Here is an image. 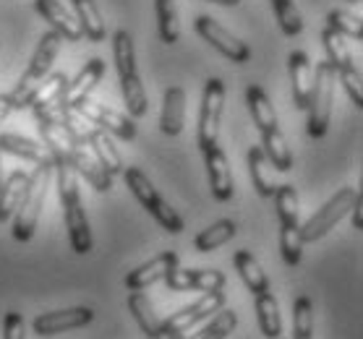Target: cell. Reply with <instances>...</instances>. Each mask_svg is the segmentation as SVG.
I'll return each mask as SVG.
<instances>
[{
	"instance_id": "17",
	"label": "cell",
	"mask_w": 363,
	"mask_h": 339,
	"mask_svg": "<svg viewBox=\"0 0 363 339\" xmlns=\"http://www.w3.org/2000/svg\"><path fill=\"white\" fill-rule=\"evenodd\" d=\"M288 66H290V81H293V105L298 110H306L308 108V100H311V89H314V68H311V60H308L306 52L296 50L288 55Z\"/></svg>"
},
{
	"instance_id": "1",
	"label": "cell",
	"mask_w": 363,
	"mask_h": 339,
	"mask_svg": "<svg viewBox=\"0 0 363 339\" xmlns=\"http://www.w3.org/2000/svg\"><path fill=\"white\" fill-rule=\"evenodd\" d=\"M58 173V196L63 204V219H66L68 240L79 256H86L91 251V230L89 219L84 212V204L79 199V183H76V170L68 162L55 165Z\"/></svg>"
},
{
	"instance_id": "40",
	"label": "cell",
	"mask_w": 363,
	"mask_h": 339,
	"mask_svg": "<svg viewBox=\"0 0 363 339\" xmlns=\"http://www.w3.org/2000/svg\"><path fill=\"white\" fill-rule=\"evenodd\" d=\"M280 251L282 258L288 266L301 264V256H303V238H301V224H293V227H285L282 224L280 232Z\"/></svg>"
},
{
	"instance_id": "20",
	"label": "cell",
	"mask_w": 363,
	"mask_h": 339,
	"mask_svg": "<svg viewBox=\"0 0 363 339\" xmlns=\"http://www.w3.org/2000/svg\"><path fill=\"white\" fill-rule=\"evenodd\" d=\"M186 123V91L181 86H170L162 97V115H160V131L165 136H178Z\"/></svg>"
},
{
	"instance_id": "15",
	"label": "cell",
	"mask_w": 363,
	"mask_h": 339,
	"mask_svg": "<svg viewBox=\"0 0 363 339\" xmlns=\"http://www.w3.org/2000/svg\"><path fill=\"white\" fill-rule=\"evenodd\" d=\"M175 266H178V256H175L173 251H165V253H160V256H155L152 261L136 266L133 272L125 274V287L147 289V287H152V285H157V282L165 280Z\"/></svg>"
},
{
	"instance_id": "23",
	"label": "cell",
	"mask_w": 363,
	"mask_h": 339,
	"mask_svg": "<svg viewBox=\"0 0 363 339\" xmlns=\"http://www.w3.org/2000/svg\"><path fill=\"white\" fill-rule=\"evenodd\" d=\"M246 105H248V113H251V120L256 123V128L264 133V131H274L277 128V113H274V105L269 100V94H267L262 86H256L251 84L246 89Z\"/></svg>"
},
{
	"instance_id": "18",
	"label": "cell",
	"mask_w": 363,
	"mask_h": 339,
	"mask_svg": "<svg viewBox=\"0 0 363 339\" xmlns=\"http://www.w3.org/2000/svg\"><path fill=\"white\" fill-rule=\"evenodd\" d=\"M34 8L45 21L52 24V32H58L63 42H79L84 37L79 21L60 6L58 0H34Z\"/></svg>"
},
{
	"instance_id": "38",
	"label": "cell",
	"mask_w": 363,
	"mask_h": 339,
	"mask_svg": "<svg viewBox=\"0 0 363 339\" xmlns=\"http://www.w3.org/2000/svg\"><path fill=\"white\" fill-rule=\"evenodd\" d=\"M157 26H160V40L165 45H175L178 42V13H175L173 0H157Z\"/></svg>"
},
{
	"instance_id": "34",
	"label": "cell",
	"mask_w": 363,
	"mask_h": 339,
	"mask_svg": "<svg viewBox=\"0 0 363 339\" xmlns=\"http://www.w3.org/2000/svg\"><path fill=\"white\" fill-rule=\"evenodd\" d=\"M235 326H238L235 311H233V308H220L215 318L206 323L204 329H199L196 334H191V339H225Z\"/></svg>"
},
{
	"instance_id": "24",
	"label": "cell",
	"mask_w": 363,
	"mask_h": 339,
	"mask_svg": "<svg viewBox=\"0 0 363 339\" xmlns=\"http://www.w3.org/2000/svg\"><path fill=\"white\" fill-rule=\"evenodd\" d=\"M26 188H29V175L21 173V170L11 173L3 180V185H0V222H9L11 217L16 214Z\"/></svg>"
},
{
	"instance_id": "4",
	"label": "cell",
	"mask_w": 363,
	"mask_h": 339,
	"mask_svg": "<svg viewBox=\"0 0 363 339\" xmlns=\"http://www.w3.org/2000/svg\"><path fill=\"white\" fill-rule=\"evenodd\" d=\"M52 167L55 165H37V170L29 175V188H26L24 199H21L16 214H13V238L18 243L32 240L34 230H37L42 207H45V199H48V185H50Z\"/></svg>"
},
{
	"instance_id": "19",
	"label": "cell",
	"mask_w": 363,
	"mask_h": 339,
	"mask_svg": "<svg viewBox=\"0 0 363 339\" xmlns=\"http://www.w3.org/2000/svg\"><path fill=\"white\" fill-rule=\"evenodd\" d=\"M68 165L74 167L79 175H84V178L91 183V188H97L99 193H108V190L113 188V178L102 170V165H99L97 157L91 154V149H86V144H74Z\"/></svg>"
},
{
	"instance_id": "45",
	"label": "cell",
	"mask_w": 363,
	"mask_h": 339,
	"mask_svg": "<svg viewBox=\"0 0 363 339\" xmlns=\"http://www.w3.org/2000/svg\"><path fill=\"white\" fill-rule=\"evenodd\" d=\"M9 113H13L9 105V94H0V123L9 117Z\"/></svg>"
},
{
	"instance_id": "33",
	"label": "cell",
	"mask_w": 363,
	"mask_h": 339,
	"mask_svg": "<svg viewBox=\"0 0 363 339\" xmlns=\"http://www.w3.org/2000/svg\"><path fill=\"white\" fill-rule=\"evenodd\" d=\"M66 84H68V76L63 74V71H58V74H48V79L40 84V89H37V94H34V100L29 108L37 113V110H42V108L55 105V102L60 100L63 89H66Z\"/></svg>"
},
{
	"instance_id": "48",
	"label": "cell",
	"mask_w": 363,
	"mask_h": 339,
	"mask_svg": "<svg viewBox=\"0 0 363 339\" xmlns=\"http://www.w3.org/2000/svg\"><path fill=\"white\" fill-rule=\"evenodd\" d=\"M3 154V151H0ZM0 185H3V159H0Z\"/></svg>"
},
{
	"instance_id": "35",
	"label": "cell",
	"mask_w": 363,
	"mask_h": 339,
	"mask_svg": "<svg viewBox=\"0 0 363 339\" xmlns=\"http://www.w3.org/2000/svg\"><path fill=\"white\" fill-rule=\"evenodd\" d=\"M274 199V207H277V217H280V222L285 227H293L298 224V193L296 188L285 183V185H277L272 193Z\"/></svg>"
},
{
	"instance_id": "46",
	"label": "cell",
	"mask_w": 363,
	"mask_h": 339,
	"mask_svg": "<svg viewBox=\"0 0 363 339\" xmlns=\"http://www.w3.org/2000/svg\"><path fill=\"white\" fill-rule=\"evenodd\" d=\"M206 3H217V6H228V8H235L240 0H206Z\"/></svg>"
},
{
	"instance_id": "11",
	"label": "cell",
	"mask_w": 363,
	"mask_h": 339,
	"mask_svg": "<svg viewBox=\"0 0 363 339\" xmlns=\"http://www.w3.org/2000/svg\"><path fill=\"white\" fill-rule=\"evenodd\" d=\"M74 110L82 117H86L91 125H97V128H102V131H108V133H116L118 139H123V141L136 139V125H133V120H128L125 115H121L118 110H110V108H105V105H97V102H91L89 97L79 102Z\"/></svg>"
},
{
	"instance_id": "32",
	"label": "cell",
	"mask_w": 363,
	"mask_h": 339,
	"mask_svg": "<svg viewBox=\"0 0 363 339\" xmlns=\"http://www.w3.org/2000/svg\"><path fill=\"white\" fill-rule=\"evenodd\" d=\"M322 42H324V47H327V55H330V63L332 71H335V76L340 74V71H347V68H353V55H350V50H347V45L342 42V34H337L335 29H324L322 34Z\"/></svg>"
},
{
	"instance_id": "14",
	"label": "cell",
	"mask_w": 363,
	"mask_h": 339,
	"mask_svg": "<svg viewBox=\"0 0 363 339\" xmlns=\"http://www.w3.org/2000/svg\"><path fill=\"white\" fill-rule=\"evenodd\" d=\"M167 287L181 292V289H201V292H212V289L225 287V274L220 269H178L165 277Z\"/></svg>"
},
{
	"instance_id": "37",
	"label": "cell",
	"mask_w": 363,
	"mask_h": 339,
	"mask_svg": "<svg viewBox=\"0 0 363 339\" xmlns=\"http://www.w3.org/2000/svg\"><path fill=\"white\" fill-rule=\"evenodd\" d=\"M264 165H267V157H264V151H262V146H251V149H248V175H251V183H254V188L259 196L272 199L274 185L267 180Z\"/></svg>"
},
{
	"instance_id": "44",
	"label": "cell",
	"mask_w": 363,
	"mask_h": 339,
	"mask_svg": "<svg viewBox=\"0 0 363 339\" xmlns=\"http://www.w3.org/2000/svg\"><path fill=\"white\" fill-rule=\"evenodd\" d=\"M350 212H353V227L355 230H363V196H361V190H358V196H355Z\"/></svg>"
},
{
	"instance_id": "16",
	"label": "cell",
	"mask_w": 363,
	"mask_h": 339,
	"mask_svg": "<svg viewBox=\"0 0 363 339\" xmlns=\"http://www.w3.org/2000/svg\"><path fill=\"white\" fill-rule=\"evenodd\" d=\"M204 162H206V175H209L212 196H215L217 201H230L233 193H235V185H233L230 162H228V157H225V151L220 149V146L206 149Z\"/></svg>"
},
{
	"instance_id": "27",
	"label": "cell",
	"mask_w": 363,
	"mask_h": 339,
	"mask_svg": "<svg viewBox=\"0 0 363 339\" xmlns=\"http://www.w3.org/2000/svg\"><path fill=\"white\" fill-rule=\"evenodd\" d=\"M42 141H45V149L50 151V157L55 165L68 162L71 159V149H74L76 141L66 133V128L60 123H40Z\"/></svg>"
},
{
	"instance_id": "9",
	"label": "cell",
	"mask_w": 363,
	"mask_h": 339,
	"mask_svg": "<svg viewBox=\"0 0 363 339\" xmlns=\"http://www.w3.org/2000/svg\"><path fill=\"white\" fill-rule=\"evenodd\" d=\"M225 306V292L223 289H212L204 292L196 303H191L189 308H181L178 314H173L170 318L162 321V334H186L191 326H196L199 321H204L209 314H217Z\"/></svg>"
},
{
	"instance_id": "8",
	"label": "cell",
	"mask_w": 363,
	"mask_h": 339,
	"mask_svg": "<svg viewBox=\"0 0 363 339\" xmlns=\"http://www.w3.org/2000/svg\"><path fill=\"white\" fill-rule=\"evenodd\" d=\"M355 196H358V190L355 188H342L337 190L335 196H332L327 204H324L319 212H316L308 222L301 227V238H303V243H311V240H319L324 238L327 232L335 227V224L342 219V217L350 212V207H353Z\"/></svg>"
},
{
	"instance_id": "10",
	"label": "cell",
	"mask_w": 363,
	"mask_h": 339,
	"mask_svg": "<svg viewBox=\"0 0 363 339\" xmlns=\"http://www.w3.org/2000/svg\"><path fill=\"white\" fill-rule=\"evenodd\" d=\"M196 32L230 63H248L251 60V47H248L246 42L238 40L235 34H230L225 26H220L212 16H199Z\"/></svg>"
},
{
	"instance_id": "36",
	"label": "cell",
	"mask_w": 363,
	"mask_h": 339,
	"mask_svg": "<svg viewBox=\"0 0 363 339\" xmlns=\"http://www.w3.org/2000/svg\"><path fill=\"white\" fill-rule=\"evenodd\" d=\"M314 337V303L301 295L293 303V339Z\"/></svg>"
},
{
	"instance_id": "6",
	"label": "cell",
	"mask_w": 363,
	"mask_h": 339,
	"mask_svg": "<svg viewBox=\"0 0 363 339\" xmlns=\"http://www.w3.org/2000/svg\"><path fill=\"white\" fill-rule=\"evenodd\" d=\"M121 175H123L125 185L131 188V193L136 196V201H139L141 207L147 209L149 214L157 219L160 227H165V230L173 232V235L183 232V219L175 214V209L167 207V201L160 196L157 190H155V185L149 183V178L141 173L139 167H123V173Z\"/></svg>"
},
{
	"instance_id": "5",
	"label": "cell",
	"mask_w": 363,
	"mask_h": 339,
	"mask_svg": "<svg viewBox=\"0 0 363 339\" xmlns=\"http://www.w3.org/2000/svg\"><path fill=\"white\" fill-rule=\"evenodd\" d=\"M332 100H335V71L332 66L316 63L314 68V89H311V100H308V125L306 131L311 139H324L330 131L332 120Z\"/></svg>"
},
{
	"instance_id": "43",
	"label": "cell",
	"mask_w": 363,
	"mask_h": 339,
	"mask_svg": "<svg viewBox=\"0 0 363 339\" xmlns=\"http://www.w3.org/2000/svg\"><path fill=\"white\" fill-rule=\"evenodd\" d=\"M3 339H26L24 337V316L9 311L3 318Z\"/></svg>"
},
{
	"instance_id": "7",
	"label": "cell",
	"mask_w": 363,
	"mask_h": 339,
	"mask_svg": "<svg viewBox=\"0 0 363 339\" xmlns=\"http://www.w3.org/2000/svg\"><path fill=\"white\" fill-rule=\"evenodd\" d=\"M223 108H225L223 79H206L204 97H201V113H199V149L201 151L217 146L220 120H223Z\"/></svg>"
},
{
	"instance_id": "2",
	"label": "cell",
	"mask_w": 363,
	"mask_h": 339,
	"mask_svg": "<svg viewBox=\"0 0 363 339\" xmlns=\"http://www.w3.org/2000/svg\"><path fill=\"white\" fill-rule=\"evenodd\" d=\"M60 45H63V37L58 32H45L42 34L40 45H37V52H34L32 63L26 68L21 79H18L16 89L9 94V105L11 110H24L32 105L34 94L40 89V84L48 79L50 74V66H52V60L58 55Z\"/></svg>"
},
{
	"instance_id": "39",
	"label": "cell",
	"mask_w": 363,
	"mask_h": 339,
	"mask_svg": "<svg viewBox=\"0 0 363 339\" xmlns=\"http://www.w3.org/2000/svg\"><path fill=\"white\" fill-rule=\"evenodd\" d=\"M327 26L335 29L342 37H353V40H363V21L355 13H347L342 8H335L327 13Z\"/></svg>"
},
{
	"instance_id": "47",
	"label": "cell",
	"mask_w": 363,
	"mask_h": 339,
	"mask_svg": "<svg viewBox=\"0 0 363 339\" xmlns=\"http://www.w3.org/2000/svg\"><path fill=\"white\" fill-rule=\"evenodd\" d=\"M167 339H186L183 334H167Z\"/></svg>"
},
{
	"instance_id": "31",
	"label": "cell",
	"mask_w": 363,
	"mask_h": 339,
	"mask_svg": "<svg viewBox=\"0 0 363 339\" xmlns=\"http://www.w3.org/2000/svg\"><path fill=\"white\" fill-rule=\"evenodd\" d=\"M235 232H238V227H235L233 219H220V222L209 224L206 230L199 232L196 240H194V246H196L199 253H209V251H215V248H220V246H225V243H230V240L235 238Z\"/></svg>"
},
{
	"instance_id": "30",
	"label": "cell",
	"mask_w": 363,
	"mask_h": 339,
	"mask_svg": "<svg viewBox=\"0 0 363 339\" xmlns=\"http://www.w3.org/2000/svg\"><path fill=\"white\" fill-rule=\"evenodd\" d=\"M76 8V21L82 26L84 37L89 42H102L105 40V21H102V13H99L97 3L94 0H74Z\"/></svg>"
},
{
	"instance_id": "21",
	"label": "cell",
	"mask_w": 363,
	"mask_h": 339,
	"mask_svg": "<svg viewBox=\"0 0 363 339\" xmlns=\"http://www.w3.org/2000/svg\"><path fill=\"white\" fill-rule=\"evenodd\" d=\"M128 311L133 314L136 323H139V329L147 334L149 339H162V318L155 314V306H152V300L141 292V289H131V295H128Z\"/></svg>"
},
{
	"instance_id": "3",
	"label": "cell",
	"mask_w": 363,
	"mask_h": 339,
	"mask_svg": "<svg viewBox=\"0 0 363 339\" xmlns=\"http://www.w3.org/2000/svg\"><path fill=\"white\" fill-rule=\"evenodd\" d=\"M116 66L118 76H121V94L125 100V110L131 113V117H144L149 113V100L147 91L141 86V79L136 74V55H133V40L125 29L116 32Z\"/></svg>"
},
{
	"instance_id": "12",
	"label": "cell",
	"mask_w": 363,
	"mask_h": 339,
	"mask_svg": "<svg viewBox=\"0 0 363 339\" xmlns=\"http://www.w3.org/2000/svg\"><path fill=\"white\" fill-rule=\"evenodd\" d=\"M94 318V311L91 308H63V311H50V314H40L32 321V329L37 337H55V334H63V331H74L82 329Z\"/></svg>"
},
{
	"instance_id": "41",
	"label": "cell",
	"mask_w": 363,
	"mask_h": 339,
	"mask_svg": "<svg viewBox=\"0 0 363 339\" xmlns=\"http://www.w3.org/2000/svg\"><path fill=\"white\" fill-rule=\"evenodd\" d=\"M272 8H274L277 21H280L282 34H288V37L301 34V29H303V18H301V13H298L293 0H272Z\"/></svg>"
},
{
	"instance_id": "25",
	"label": "cell",
	"mask_w": 363,
	"mask_h": 339,
	"mask_svg": "<svg viewBox=\"0 0 363 339\" xmlns=\"http://www.w3.org/2000/svg\"><path fill=\"white\" fill-rule=\"evenodd\" d=\"M86 146H91V154L97 157V162L102 165V170H105L110 178H116V175L123 173V159H121L118 149L113 146L108 131L94 128V133L89 136V144H86Z\"/></svg>"
},
{
	"instance_id": "49",
	"label": "cell",
	"mask_w": 363,
	"mask_h": 339,
	"mask_svg": "<svg viewBox=\"0 0 363 339\" xmlns=\"http://www.w3.org/2000/svg\"><path fill=\"white\" fill-rule=\"evenodd\" d=\"M347 3H361V0H347Z\"/></svg>"
},
{
	"instance_id": "26",
	"label": "cell",
	"mask_w": 363,
	"mask_h": 339,
	"mask_svg": "<svg viewBox=\"0 0 363 339\" xmlns=\"http://www.w3.org/2000/svg\"><path fill=\"white\" fill-rule=\"evenodd\" d=\"M254 308L256 316H259V326H262V334L267 339H280L282 334V318H280V306L274 295L267 289V292H259L254 295Z\"/></svg>"
},
{
	"instance_id": "29",
	"label": "cell",
	"mask_w": 363,
	"mask_h": 339,
	"mask_svg": "<svg viewBox=\"0 0 363 339\" xmlns=\"http://www.w3.org/2000/svg\"><path fill=\"white\" fill-rule=\"evenodd\" d=\"M233 261H235V269H238L240 280L246 282V287L251 289L254 295L269 289V280H267L264 269H262V264L251 256V251H235V258H233Z\"/></svg>"
},
{
	"instance_id": "13",
	"label": "cell",
	"mask_w": 363,
	"mask_h": 339,
	"mask_svg": "<svg viewBox=\"0 0 363 339\" xmlns=\"http://www.w3.org/2000/svg\"><path fill=\"white\" fill-rule=\"evenodd\" d=\"M102 76H105V60L102 58H91L89 63H84L79 76H76L74 81L66 84V89L60 94L58 105L63 110H74L79 102L89 97V91L102 81Z\"/></svg>"
},
{
	"instance_id": "28",
	"label": "cell",
	"mask_w": 363,
	"mask_h": 339,
	"mask_svg": "<svg viewBox=\"0 0 363 339\" xmlns=\"http://www.w3.org/2000/svg\"><path fill=\"white\" fill-rule=\"evenodd\" d=\"M262 151H264L267 162H269L274 170L288 173L290 167H293V154H290L288 141H285V136L280 133V128L262 133Z\"/></svg>"
},
{
	"instance_id": "42",
	"label": "cell",
	"mask_w": 363,
	"mask_h": 339,
	"mask_svg": "<svg viewBox=\"0 0 363 339\" xmlns=\"http://www.w3.org/2000/svg\"><path fill=\"white\" fill-rule=\"evenodd\" d=\"M340 84L345 86V91L350 94V100L355 102V108H363V89H361V71L358 68H347V71H340Z\"/></svg>"
},
{
	"instance_id": "22",
	"label": "cell",
	"mask_w": 363,
	"mask_h": 339,
	"mask_svg": "<svg viewBox=\"0 0 363 339\" xmlns=\"http://www.w3.org/2000/svg\"><path fill=\"white\" fill-rule=\"evenodd\" d=\"M0 151L29 159L34 165H55L45 146H40L37 141L26 139V136H16V133H0Z\"/></svg>"
}]
</instances>
